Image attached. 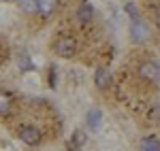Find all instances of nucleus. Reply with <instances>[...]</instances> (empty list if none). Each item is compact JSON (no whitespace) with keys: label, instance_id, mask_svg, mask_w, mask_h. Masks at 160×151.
Returning <instances> with one entry per match:
<instances>
[{"label":"nucleus","instance_id":"nucleus-1","mask_svg":"<svg viewBox=\"0 0 160 151\" xmlns=\"http://www.w3.org/2000/svg\"><path fill=\"white\" fill-rule=\"evenodd\" d=\"M51 51H53L58 58L71 60V58H75V53H77V40H75V36H71V34H60V36L53 40Z\"/></svg>","mask_w":160,"mask_h":151},{"label":"nucleus","instance_id":"nucleus-2","mask_svg":"<svg viewBox=\"0 0 160 151\" xmlns=\"http://www.w3.org/2000/svg\"><path fill=\"white\" fill-rule=\"evenodd\" d=\"M137 75L143 83H149V85H156L160 81V66L154 60H145V62L139 64L137 68Z\"/></svg>","mask_w":160,"mask_h":151},{"label":"nucleus","instance_id":"nucleus-3","mask_svg":"<svg viewBox=\"0 0 160 151\" xmlns=\"http://www.w3.org/2000/svg\"><path fill=\"white\" fill-rule=\"evenodd\" d=\"M149 38V26L143 17H135L130 21V43L135 45H143Z\"/></svg>","mask_w":160,"mask_h":151},{"label":"nucleus","instance_id":"nucleus-4","mask_svg":"<svg viewBox=\"0 0 160 151\" xmlns=\"http://www.w3.org/2000/svg\"><path fill=\"white\" fill-rule=\"evenodd\" d=\"M17 139L28 147H37V145L43 143V134H41V130L37 126H22L19 132H17Z\"/></svg>","mask_w":160,"mask_h":151},{"label":"nucleus","instance_id":"nucleus-5","mask_svg":"<svg viewBox=\"0 0 160 151\" xmlns=\"http://www.w3.org/2000/svg\"><path fill=\"white\" fill-rule=\"evenodd\" d=\"M94 85L100 89V92H107L111 87V73L107 68H96L94 70Z\"/></svg>","mask_w":160,"mask_h":151},{"label":"nucleus","instance_id":"nucleus-6","mask_svg":"<svg viewBox=\"0 0 160 151\" xmlns=\"http://www.w3.org/2000/svg\"><path fill=\"white\" fill-rule=\"evenodd\" d=\"M94 19V7L88 2V0H83L79 7H77V21L79 24H90Z\"/></svg>","mask_w":160,"mask_h":151},{"label":"nucleus","instance_id":"nucleus-7","mask_svg":"<svg viewBox=\"0 0 160 151\" xmlns=\"http://www.w3.org/2000/svg\"><path fill=\"white\" fill-rule=\"evenodd\" d=\"M88 121V128H90V132H98L100 126H102V113H100L98 109H92L86 117Z\"/></svg>","mask_w":160,"mask_h":151},{"label":"nucleus","instance_id":"nucleus-8","mask_svg":"<svg viewBox=\"0 0 160 151\" xmlns=\"http://www.w3.org/2000/svg\"><path fill=\"white\" fill-rule=\"evenodd\" d=\"M37 4H38V15H43V17H49L58 9V0H37Z\"/></svg>","mask_w":160,"mask_h":151},{"label":"nucleus","instance_id":"nucleus-9","mask_svg":"<svg viewBox=\"0 0 160 151\" xmlns=\"http://www.w3.org/2000/svg\"><path fill=\"white\" fill-rule=\"evenodd\" d=\"M139 151H160V140L156 136H143L141 145H139Z\"/></svg>","mask_w":160,"mask_h":151},{"label":"nucleus","instance_id":"nucleus-10","mask_svg":"<svg viewBox=\"0 0 160 151\" xmlns=\"http://www.w3.org/2000/svg\"><path fill=\"white\" fill-rule=\"evenodd\" d=\"M17 4H19V9H22L24 13H28V15H34V13H38L37 0H17Z\"/></svg>","mask_w":160,"mask_h":151},{"label":"nucleus","instance_id":"nucleus-11","mask_svg":"<svg viewBox=\"0 0 160 151\" xmlns=\"http://www.w3.org/2000/svg\"><path fill=\"white\" fill-rule=\"evenodd\" d=\"M11 104H13L11 96H9V94H4V92H0V117L11 111Z\"/></svg>","mask_w":160,"mask_h":151},{"label":"nucleus","instance_id":"nucleus-12","mask_svg":"<svg viewBox=\"0 0 160 151\" xmlns=\"http://www.w3.org/2000/svg\"><path fill=\"white\" fill-rule=\"evenodd\" d=\"M126 11H128V15H130L132 19H135V17H141V15H139V11H137V7H135V4H130V2L126 4Z\"/></svg>","mask_w":160,"mask_h":151},{"label":"nucleus","instance_id":"nucleus-13","mask_svg":"<svg viewBox=\"0 0 160 151\" xmlns=\"http://www.w3.org/2000/svg\"><path fill=\"white\" fill-rule=\"evenodd\" d=\"M154 24L160 28V4L156 7V9H154Z\"/></svg>","mask_w":160,"mask_h":151}]
</instances>
